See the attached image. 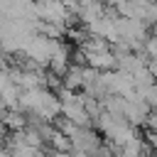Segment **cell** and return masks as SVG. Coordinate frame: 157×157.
Wrapping results in <instances>:
<instances>
[{
  "instance_id": "obj_3",
  "label": "cell",
  "mask_w": 157,
  "mask_h": 157,
  "mask_svg": "<svg viewBox=\"0 0 157 157\" xmlns=\"http://www.w3.org/2000/svg\"><path fill=\"white\" fill-rule=\"evenodd\" d=\"M150 105L135 93V96H130V98H125V110H123V118L130 123V125H142V123H147V115H150Z\"/></svg>"
},
{
  "instance_id": "obj_4",
  "label": "cell",
  "mask_w": 157,
  "mask_h": 157,
  "mask_svg": "<svg viewBox=\"0 0 157 157\" xmlns=\"http://www.w3.org/2000/svg\"><path fill=\"white\" fill-rule=\"evenodd\" d=\"M147 69H150L152 78H157V59H147Z\"/></svg>"
},
{
  "instance_id": "obj_5",
  "label": "cell",
  "mask_w": 157,
  "mask_h": 157,
  "mask_svg": "<svg viewBox=\"0 0 157 157\" xmlns=\"http://www.w3.org/2000/svg\"><path fill=\"white\" fill-rule=\"evenodd\" d=\"M7 110V103H5V98H2V93H0V115Z\"/></svg>"
},
{
  "instance_id": "obj_1",
  "label": "cell",
  "mask_w": 157,
  "mask_h": 157,
  "mask_svg": "<svg viewBox=\"0 0 157 157\" xmlns=\"http://www.w3.org/2000/svg\"><path fill=\"white\" fill-rule=\"evenodd\" d=\"M52 47H54V39H49V37H44V34H32V37L25 42L22 54H25L27 59L47 66L49 59H52Z\"/></svg>"
},
{
  "instance_id": "obj_2",
  "label": "cell",
  "mask_w": 157,
  "mask_h": 157,
  "mask_svg": "<svg viewBox=\"0 0 157 157\" xmlns=\"http://www.w3.org/2000/svg\"><path fill=\"white\" fill-rule=\"evenodd\" d=\"M69 140H71V147H74L76 152H83V155H96L98 147L103 145L98 130L91 128V125H88V128H76V130L69 135Z\"/></svg>"
}]
</instances>
